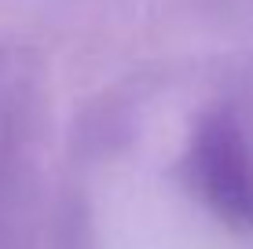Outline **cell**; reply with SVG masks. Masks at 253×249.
<instances>
[{"label": "cell", "instance_id": "cell-1", "mask_svg": "<svg viewBox=\"0 0 253 249\" xmlns=\"http://www.w3.org/2000/svg\"><path fill=\"white\" fill-rule=\"evenodd\" d=\"M187 179L220 220L253 231V154L231 110H213L195 128Z\"/></svg>", "mask_w": 253, "mask_h": 249}]
</instances>
